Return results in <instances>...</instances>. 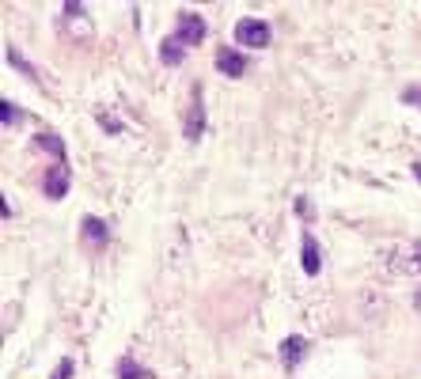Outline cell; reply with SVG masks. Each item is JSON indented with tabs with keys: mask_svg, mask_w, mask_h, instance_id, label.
<instances>
[{
	"mask_svg": "<svg viewBox=\"0 0 421 379\" xmlns=\"http://www.w3.org/2000/svg\"><path fill=\"white\" fill-rule=\"evenodd\" d=\"M387 273L391 277H417L421 273V239L417 243H403L387 254Z\"/></svg>",
	"mask_w": 421,
	"mask_h": 379,
	"instance_id": "obj_1",
	"label": "cell"
},
{
	"mask_svg": "<svg viewBox=\"0 0 421 379\" xmlns=\"http://www.w3.org/2000/svg\"><path fill=\"white\" fill-rule=\"evenodd\" d=\"M236 46H243V50L270 46V23L258 19V16H243L239 23H236Z\"/></svg>",
	"mask_w": 421,
	"mask_h": 379,
	"instance_id": "obj_2",
	"label": "cell"
},
{
	"mask_svg": "<svg viewBox=\"0 0 421 379\" xmlns=\"http://www.w3.org/2000/svg\"><path fill=\"white\" fill-rule=\"evenodd\" d=\"M69 182H72L69 163H53L46 171V178H42V194H46L50 202H61V197L69 194Z\"/></svg>",
	"mask_w": 421,
	"mask_h": 379,
	"instance_id": "obj_3",
	"label": "cell"
},
{
	"mask_svg": "<svg viewBox=\"0 0 421 379\" xmlns=\"http://www.w3.org/2000/svg\"><path fill=\"white\" fill-rule=\"evenodd\" d=\"M61 12H65V31H69L72 38L87 42V38L95 35V27H92V19H87V8L84 4H65Z\"/></svg>",
	"mask_w": 421,
	"mask_h": 379,
	"instance_id": "obj_4",
	"label": "cell"
},
{
	"mask_svg": "<svg viewBox=\"0 0 421 379\" xmlns=\"http://www.w3.org/2000/svg\"><path fill=\"white\" fill-rule=\"evenodd\" d=\"M205 31H209V27H205V19L197 16V12H179V31H175V38H179L186 50L197 46V42L205 38Z\"/></svg>",
	"mask_w": 421,
	"mask_h": 379,
	"instance_id": "obj_5",
	"label": "cell"
},
{
	"mask_svg": "<svg viewBox=\"0 0 421 379\" xmlns=\"http://www.w3.org/2000/svg\"><path fill=\"white\" fill-rule=\"evenodd\" d=\"M300 265H304L307 277H315L319 270H323V251H319V243H315L312 231H304V236H300Z\"/></svg>",
	"mask_w": 421,
	"mask_h": 379,
	"instance_id": "obj_6",
	"label": "cell"
},
{
	"mask_svg": "<svg viewBox=\"0 0 421 379\" xmlns=\"http://www.w3.org/2000/svg\"><path fill=\"white\" fill-rule=\"evenodd\" d=\"M307 356V338H300V334H289V338L281 341V364L289 368V372H296V368L304 364Z\"/></svg>",
	"mask_w": 421,
	"mask_h": 379,
	"instance_id": "obj_7",
	"label": "cell"
},
{
	"mask_svg": "<svg viewBox=\"0 0 421 379\" xmlns=\"http://www.w3.org/2000/svg\"><path fill=\"white\" fill-rule=\"evenodd\" d=\"M217 69L224 76H243V72H247V57H243L239 50L224 46V50H217Z\"/></svg>",
	"mask_w": 421,
	"mask_h": 379,
	"instance_id": "obj_8",
	"label": "cell"
},
{
	"mask_svg": "<svg viewBox=\"0 0 421 379\" xmlns=\"http://www.w3.org/2000/svg\"><path fill=\"white\" fill-rule=\"evenodd\" d=\"M205 129V106H202V87L194 92V103H190V114H186V137L197 141Z\"/></svg>",
	"mask_w": 421,
	"mask_h": 379,
	"instance_id": "obj_9",
	"label": "cell"
},
{
	"mask_svg": "<svg viewBox=\"0 0 421 379\" xmlns=\"http://www.w3.org/2000/svg\"><path fill=\"white\" fill-rule=\"evenodd\" d=\"M80 231H84V239L92 243V247H103V243L110 239V228H106V224H103V220H99V216H84Z\"/></svg>",
	"mask_w": 421,
	"mask_h": 379,
	"instance_id": "obj_10",
	"label": "cell"
},
{
	"mask_svg": "<svg viewBox=\"0 0 421 379\" xmlns=\"http://www.w3.org/2000/svg\"><path fill=\"white\" fill-rule=\"evenodd\" d=\"M182 57H186V46H182L175 35L160 42V61H163V65H171V69H175V65H182Z\"/></svg>",
	"mask_w": 421,
	"mask_h": 379,
	"instance_id": "obj_11",
	"label": "cell"
},
{
	"mask_svg": "<svg viewBox=\"0 0 421 379\" xmlns=\"http://www.w3.org/2000/svg\"><path fill=\"white\" fill-rule=\"evenodd\" d=\"M118 379H152V372H148V368H141L133 356H121V361H118Z\"/></svg>",
	"mask_w": 421,
	"mask_h": 379,
	"instance_id": "obj_12",
	"label": "cell"
},
{
	"mask_svg": "<svg viewBox=\"0 0 421 379\" xmlns=\"http://www.w3.org/2000/svg\"><path fill=\"white\" fill-rule=\"evenodd\" d=\"M38 148H46L58 163H65V144H61L58 133H38Z\"/></svg>",
	"mask_w": 421,
	"mask_h": 379,
	"instance_id": "obj_13",
	"label": "cell"
},
{
	"mask_svg": "<svg viewBox=\"0 0 421 379\" xmlns=\"http://www.w3.org/2000/svg\"><path fill=\"white\" fill-rule=\"evenodd\" d=\"M19 118H23V110H19L12 99H4V103H0V121H4V129H12Z\"/></svg>",
	"mask_w": 421,
	"mask_h": 379,
	"instance_id": "obj_14",
	"label": "cell"
},
{
	"mask_svg": "<svg viewBox=\"0 0 421 379\" xmlns=\"http://www.w3.org/2000/svg\"><path fill=\"white\" fill-rule=\"evenodd\" d=\"M99 126H103L106 133H121V121H118L114 114H106V110H103V114H99Z\"/></svg>",
	"mask_w": 421,
	"mask_h": 379,
	"instance_id": "obj_15",
	"label": "cell"
},
{
	"mask_svg": "<svg viewBox=\"0 0 421 379\" xmlns=\"http://www.w3.org/2000/svg\"><path fill=\"white\" fill-rule=\"evenodd\" d=\"M8 61H12V65H19V69H23L27 76H35V69H31V65H27L23 57H19V50H16V46H8Z\"/></svg>",
	"mask_w": 421,
	"mask_h": 379,
	"instance_id": "obj_16",
	"label": "cell"
},
{
	"mask_svg": "<svg viewBox=\"0 0 421 379\" xmlns=\"http://www.w3.org/2000/svg\"><path fill=\"white\" fill-rule=\"evenodd\" d=\"M403 103L421 106V87H403Z\"/></svg>",
	"mask_w": 421,
	"mask_h": 379,
	"instance_id": "obj_17",
	"label": "cell"
},
{
	"mask_svg": "<svg viewBox=\"0 0 421 379\" xmlns=\"http://www.w3.org/2000/svg\"><path fill=\"white\" fill-rule=\"evenodd\" d=\"M72 368H76V364L69 361V356H65V361L58 364V372H53V379H69V375H72Z\"/></svg>",
	"mask_w": 421,
	"mask_h": 379,
	"instance_id": "obj_18",
	"label": "cell"
},
{
	"mask_svg": "<svg viewBox=\"0 0 421 379\" xmlns=\"http://www.w3.org/2000/svg\"><path fill=\"white\" fill-rule=\"evenodd\" d=\"M414 311H417V315H421V285L414 288Z\"/></svg>",
	"mask_w": 421,
	"mask_h": 379,
	"instance_id": "obj_19",
	"label": "cell"
},
{
	"mask_svg": "<svg viewBox=\"0 0 421 379\" xmlns=\"http://www.w3.org/2000/svg\"><path fill=\"white\" fill-rule=\"evenodd\" d=\"M414 175H417V182H421V163H414Z\"/></svg>",
	"mask_w": 421,
	"mask_h": 379,
	"instance_id": "obj_20",
	"label": "cell"
}]
</instances>
